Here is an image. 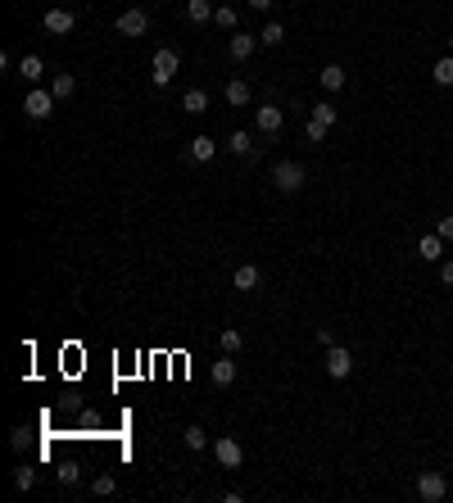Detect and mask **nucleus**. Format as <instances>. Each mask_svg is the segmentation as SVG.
<instances>
[{
    "mask_svg": "<svg viewBox=\"0 0 453 503\" xmlns=\"http://www.w3.org/2000/svg\"><path fill=\"white\" fill-rule=\"evenodd\" d=\"M177 68H181V55L177 50H155V59H150V82H155V87H168L172 78H177Z\"/></svg>",
    "mask_w": 453,
    "mask_h": 503,
    "instance_id": "1",
    "label": "nucleus"
},
{
    "mask_svg": "<svg viewBox=\"0 0 453 503\" xmlns=\"http://www.w3.org/2000/svg\"><path fill=\"white\" fill-rule=\"evenodd\" d=\"M272 181H277L282 195H295V190L308 181V173H304V164H295V159H282V164L272 168Z\"/></svg>",
    "mask_w": 453,
    "mask_h": 503,
    "instance_id": "2",
    "label": "nucleus"
},
{
    "mask_svg": "<svg viewBox=\"0 0 453 503\" xmlns=\"http://www.w3.org/2000/svg\"><path fill=\"white\" fill-rule=\"evenodd\" d=\"M254 127H258L263 136H282L286 109H282V104H258V109H254Z\"/></svg>",
    "mask_w": 453,
    "mask_h": 503,
    "instance_id": "3",
    "label": "nucleus"
},
{
    "mask_svg": "<svg viewBox=\"0 0 453 503\" xmlns=\"http://www.w3.org/2000/svg\"><path fill=\"white\" fill-rule=\"evenodd\" d=\"M23 114L32 123H46L50 114H55V91H28V100H23Z\"/></svg>",
    "mask_w": 453,
    "mask_h": 503,
    "instance_id": "4",
    "label": "nucleus"
},
{
    "mask_svg": "<svg viewBox=\"0 0 453 503\" xmlns=\"http://www.w3.org/2000/svg\"><path fill=\"white\" fill-rule=\"evenodd\" d=\"M41 23H46L50 37H68V32L78 28V14H73V9H64V5H55V9H46V18H41Z\"/></svg>",
    "mask_w": 453,
    "mask_h": 503,
    "instance_id": "5",
    "label": "nucleus"
},
{
    "mask_svg": "<svg viewBox=\"0 0 453 503\" xmlns=\"http://www.w3.org/2000/svg\"><path fill=\"white\" fill-rule=\"evenodd\" d=\"M417 495H422L426 503H440L449 495V480H445V472H422L417 476Z\"/></svg>",
    "mask_w": 453,
    "mask_h": 503,
    "instance_id": "6",
    "label": "nucleus"
},
{
    "mask_svg": "<svg viewBox=\"0 0 453 503\" xmlns=\"http://www.w3.org/2000/svg\"><path fill=\"white\" fill-rule=\"evenodd\" d=\"M118 32H123V37H145V32H150V14H145V9H123V14H118Z\"/></svg>",
    "mask_w": 453,
    "mask_h": 503,
    "instance_id": "7",
    "label": "nucleus"
},
{
    "mask_svg": "<svg viewBox=\"0 0 453 503\" xmlns=\"http://www.w3.org/2000/svg\"><path fill=\"white\" fill-rule=\"evenodd\" d=\"M327 372H331L336 381H344V377L354 372V354H349L344 345H331V349H327Z\"/></svg>",
    "mask_w": 453,
    "mask_h": 503,
    "instance_id": "8",
    "label": "nucleus"
},
{
    "mask_svg": "<svg viewBox=\"0 0 453 503\" xmlns=\"http://www.w3.org/2000/svg\"><path fill=\"white\" fill-rule=\"evenodd\" d=\"M213 458H218L222 467H241V463H245V449H241V440H231V435H222V440L213 444Z\"/></svg>",
    "mask_w": 453,
    "mask_h": 503,
    "instance_id": "9",
    "label": "nucleus"
},
{
    "mask_svg": "<svg viewBox=\"0 0 453 503\" xmlns=\"http://www.w3.org/2000/svg\"><path fill=\"white\" fill-rule=\"evenodd\" d=\"M231 286H236V291H258V286H263V272H258L254 263H241L231 272Z\"/></svg>",
    "mask_w": 453,
    "mask_h": 503,
    "instance_id": "10",
    "label": "nucleus"
},
{
    "mask_svg": "<svg viewBox=\"0 0 453 503\" xmlns=\"http://www.w3.org/2000/svg\"><path fill=\"white\" fill-rule=\"evenodd\" d=\"M213 154H218L213 136H195V141L186 145V159H191V164H213Z\"/></svg>",
    "mask_w": 453,
    "mask_h": 503,
    "instance_id": "11",
    "label": "nucleus"
},
{
    "mask_svg": "<svg viewBox=\"0 0 453 503\" xmlns=\"http://www.w3.org/2000/svg\"><path fill=\"white\" fill-rule=\"evenodd\" d=\"M417 254H422L426 263H440L445 259V236H440V231H426V236L417 241Z\"/></svg>",
    "mask_w": 453,
    "mask_h": 503,
    "instance_id": "12",
    "label": "nucleus"
},
{
    "mask_svg": "<svg viewBox=\"0 0 453 503\" xmlns=\"http://www.w3.org/2000/svg\"><path fill=\"white\" fill-rule=\"evenodd\" d=\"M254 50H258V37H250V32H236V37L226 41V55L231 59H250Z\"/></svg>",
    "mask_w": 453,
    "mask_h": 503,
    "instance_id": "13",
    "label": "nucleus"
},
{
    "mask_svg": "<svg viewBox=\"0 0 453 503\" xmlns=\"http://www.w3.org/2000/svg\"><path fill=\"white\" fill-rule=\"evenodd\" d=\"M181 109L191 114V119H200V114H209V91H200V87H191L186 95H181Z\"/></svg>",
    "mask_w": 453,
    "mask_h": 503,
    "instance_id": "14",
    "label": "nucleus"
},
{
    "mask_svg": "<svg viewBox=\"0 0 453 503\" xmlns=\"http://www.w3.org/2000/svg\"><path fill=\"white\" fill-rule=\"evenodd\" d=\"M209 381H213V385H222V390L236 381V363H231V354H226V358H218V363L209 368Z\"/></svg>",
    "mask_w": 453,
    "mask_h": 503,
    "instance_id": "15",
    "label": "nucleus"
},
{
    "mask_svg": "<svg viewBox=\"0 0 453 503\" xmlns=\"http://www.w3.org/2000/svg\"><path fill=\"white\" fill-rule=\"evenodd\" d=\"M318 82H322V91H340L349 78H344V68H340V63H327V68L318 73Z\"/></svg>",
    "mask_w": 453,
    "mask_h": 503,
    "instance_id": "16",
    "label": "nucleus"
},
{
    "mask_svg": "<svg viewBox=\"0 0 453 503\" xmlns=\"http://www.w3.org/2000/svg\"><path fill=\"white\" fill-rule=\"evenodd\" d=\"M186 18H191L195 28H204V23L213 18V5H209V0H186Z\"/></svg>",
    "mask_w": 453,
    "mask_h": 503,
    "instance_id": "17",
    "label": "nucleus"
},
{
    "mask_svg": "<svg viewBox=\"0 0 453 503\" xmlns=\"http://www.w3.org/2000/svg\"><path fill=\"white\" fill-rule=\"evenodd\" d=\"M41 73H46V63H41V55H23V59H18V78H28V82H41Z\"/></svg>",
    "mask_w": 453,
    "mask_h": 503,
    "instance_id": "18",
    "label": "nucleus"
},
{
    "mask_svg": "<svg viewBox=\"0 0 453 503\" xmlns=\"http://www.w3.org/2000/svg\"><path fill=\"white\" fill-rule=\"evenodd\" d=\"M250 82H226V104H231V109H241V104H250Z\"/></svg>",
    "mask_w": 453,
    "mask_h": 503,
    "instance_id": "19",
    "label": "nucleus"
},
{
    "mask_svg": "<svg viewBox=\"0 0 453 503\" xmlns=\"http://www.w3.org/2000/svg\"><path fill=\"white\" fill-rule=\"evenodd\" d=\"M430 78H435V87H453V55L435 59V68H430Z\"/></svg>",
    "mask_w": 453,
    "mask_h": 503,
    "instance_id": "20",
    "label": "nucleus"
},
{
    "mask_svg": "<svg viewBox=\"0 0 453 503\" xmlns=\"http://www.w3.org/2000/svg\"><path fill=\"white\" fill-rule=\"evenodd\" d=\"M50 91H55V100H68V95L78 91V82H73V73H59V78L50 82Z\"/></svg>",
    "mask_w": 453,
    "mask_h": 503,
    "instance_id": "21",
    "label": "nucleus"
},
{
    "mask_svg": "<svg viewBox=\"0 0 453 503\" xmlns=\"http://www.w3.org/2000/svg\"><path fill=\"white\" fill-rule=\"evenodd\" d=\"M226 150H231V154H254V141H250V136H245V132H231V136H226Z\"/></svg>",
    "mask_w": 453,
    "mask_h": 503,
    "instance_id": "22",
    "label": "nucleus"
},
{
    "mask_svg": "<svg viewBox=\"0 0 453 503\" xmlns=\"http://www.w3.org/2000/svg\"><path fill=\"white\" fill-rule=\"evenodd\" d=\"M181 440H186V449H209V431H204V426H186Z\"/></svg>",
    "mask_w": 453,
    "mask_h": 503,
    "instance_id": "23",
    "label": "nucleus"
},
{
    "mask_svg": "<svg viewBox=\"0 0 453 503\" xmlns=\"http://www.w3.org/2000/svg\"><path fill=\"white\" fill-rule=\"evenodd\" d=\"M286 41V28L282 23H267L263 32H258V46H282Z\"/></svg>",
    "mask_w": 453,
    "mask_h": 503,
    "instance_id": "24",
    "label": "nucleus"
},
{
    "mask_svg": "<svg viewBox=\"0 0 453 503\" xmlns=\"http://www.w3.org/2000/svg\"><path fill=\"white\" fill-rule=\"evenodd\" d=\"M336 119H340V109H336V104H327V100L313 109V123H322V127H336Z\"/></svg>",
    "mask_w": 453,
    "mask_h": 503,
    "instance_id": "25",
    "label": "nucleus"
},
{
    "mask_svg": "<svg viewBox=\"0 0 453 503\" xmlns=\"http://www.w3.org/2000/svg\"><path fill=\"white\" fill-rule=\"evenodd\" d=\"M236 18H241V14H236L231 5H218V9H213V23H218L222 32H231V28H236Z\"/></svg>",
    "mask_w": 453,
    "mask_h": 503,
    "instance_id": "26",
    "label": "nucleus"
},
{
    "mask_svg": "<svg viewBox=\"0 0 453 503\" xmlns=\"http://www.w3.org/2000/svg\"><path fill=\"white\" fill-rule=\"evenodd\" d=\"M218 345L226 349V354H236V349H241V345H245V336H241V331H236V327H226V331H222V336H218Z\"/></svg>",
    "mask_w": 453,
    "mask_h": 503,
    "instance_id": "27",
    "label": "nucleus"
},
{
    "mask_svg": "<svg viewBox=\"0 0 453 503\" xmlns=\"http://www.w3.org/2000/svg\"><path fill=\"white\" fill-rule=\"evenodd\" d=\"M14 485H18V490H32V485H37V472H32V467H18V472H14Z\"/></svg>",
    "mask_w": 453,
    "mask_h": 503,
    "instance_id": "28",
    "label": "nucleus"
},
{
    "mask_svg": "<svg viewBox=\"0 0 453 503\" xmlns=\"http://www.w3.org/2000/svg\"><path fill=\"white\" fill-rule=\"evenodd\" d=\"M327 132H331V127H322V123H313V119H308V141H313V145L327 141Z\"/></svg>",
    "mask_w": 453,
    "mask_h": 503,
    "instance_id": "29",
    "label": "nucleus"
},
{
    "mask_svg": "<svg viewBox=\"0 0 453 503\" xmlns=\"http://www.w3.org/2000/svg\"><path fill=\"white\" fill-rule=\"evenodd\" d=\"M78 476H82L78 463H64V467H59V480H64V485H78Z\"/></svg>",
    "mask_w": 453,
    "mask_h": 503,
    "instance_id": "30",
    "label": "nucleus"
},
{
    "mask_svg": "<svg viewBox=\"0 0 453 503\" xmlns=\"http://www.w3.org/2000/svg\"><path fill=\"white\" fill-rule=\"evenodd\" d=\"M91 490H95V495H114L118 480H114V476H95V485H91Z\"/></svg>",
    "mask_w": 453,
    "mask_h": 503,
    "instance_id": "31",
    "label": "nucleus"
},
{
    "mask_svg": "<svg viewBox=\"0 0 453 503\" xmlns=\"http://www.w3.org/2000/svg\"><path fill=\"white\" fill-rule=\"evenodd\" d=\"M435 231H440L445 241H453V218H440V222H435Z\"/></svg>",
    "mask_w": 453,
    "mask_h": 503,
    "instance_id": "32",
    "label": "nucleus"
},
{
    "mask_svg": "<svg viewBox=\"0 0 453 503\" xmlns=\"http://www.w3.org/2000/svg\"><path fill=\"white\" fill-rule=\"evenodd\" d=\"M318 345H322V349H331V345H336V336H331L327 327H318Z\"/></svg>",
    "mask_w": 453,
    "mask_h": 503,
    "instance_id": "33",
    "label": "nucleus"
},
{
    "mask_svg": "<svg viewBox=\"0 0 453 503\" xmlns=\"http://www.w3.org/2000/svg\"><path fill=\"white\" fill-rule=\"evenodd\" d=\"M440 281H445V286H453V263H440Z\"/></svg>",
    "mask_w": 453,
    "mask_h": 503,
    "instance_id": "34",
    "label": "nucleus"
},
{
    "mask_svg": "<svg viewBox=\"0 0 453 503\" xmlns=\"http://www.w3.org/2000/svg\"><path fill=\"white\" fill-rule=\"evenodd\" d=\"M250 9H272V0H245Z\"/></svg>",
    "mask_w": 453,
    "mask_h": 503,
    "instance_id": "35",
    "label": "nucleus"
},
{
    "mask_svg": "<svg viewBox=\"0 0 453 503\" xmlns=\"http://www.w3.org/2000/svg\"><path fill=\"white\" fill-rule=\"evenodd\" d=\"M449 55H453V37H449Z\"/></svg>",
    "mask_w": 453,
    "mask_h": 503,
    "instance_id": "36",
    "label": "nucleus"
},
{
    "mask_svg": "<svg viewBox=\"0 0 453 503\" xmlns=\"http://www.w3.org/2000/svg\"><path fill=\"white\" fill-rule=\"evenodd\" d=\"M449 141H453V136H449Z\"/></svg>",
    "mask_w": 453,
    "mask_h": 503,
    "instance_id": "37",
    "label": "nucleus"
}]
</instances>
